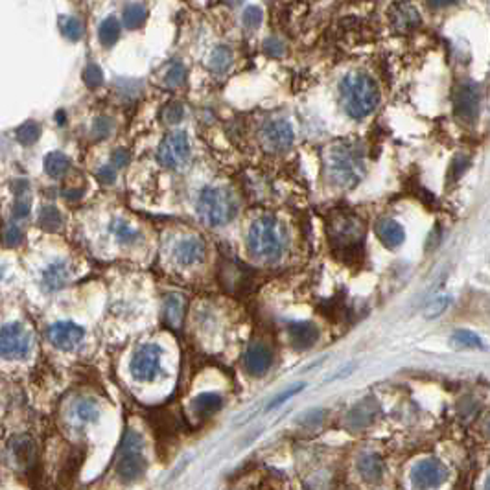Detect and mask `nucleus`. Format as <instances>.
Masks as SVG:
<instances>
[{
  "mask_svg": "<svg viewBox=\"0 0 490 490\" xmlns=\"http://www.w3.org/2000/svg\"><path fill=\"white\" fill-rule=\"evenodd\" d=\"M198 216L209 227L229 225L238 212V203L229 190L218 187H207L199 192Z\"/></svg>",
  "mask_w": 490,
  "mask_h": 490,
  "instance_id": "nucleus-5",
  "label": "nucleus"
},
{
  "mask_svg": "<svg viewBox=\"0 0 490 490\" xmlns=\"http://www.w3.org/2000/svg\"><path fill=\"white\" fill-rule=\"evenodd\" d=\"M232 63V52L227 46H216L212 55H210V70L214 74H225Z\"/></svg>",
  "mask_w": 490,
  "mask_h": 490,
  "instance_id": "nucleus-31",
  "label": "nucleus"
},
{
  "mask_svg": "<svg viewBox=\"0 0 490 490\" xmlns=\"http://www.w3.org/2000/svg\"><path fill=\"white\" fill-rule=\"evenodd\" d=\"M288 336L293 348L306 350L319 339V328L312 321H293L288 325Z\"/></svg>",
  "mask_w": 490,
  "mask_h": 490,
  "instance_id": "nucleus-15",
  "label": "nucleus"
},
{
  "mask_svg": "<svg viewBox=\"0 0 490 490\" xmlns=\"http://www.w3.org/2000/svg\"><path fill=\"white\" fill-rule=\"evenodd\" d=\"M389 17H391L393 28L400 33H409L413 32L415 28L420 24V15L417 8L406 2H398L393 4L389 10Z\"/></svg>",
  "mask_w": 490,
  "mask_h": 490,
  "instance_id": "nucleus-16",
  "label": "nucleus"
},
{
  "mask_svg": "<svg viewBox=\"0 0 490 490\" xmlns=\"http://www.w3.org/2000/svg\"><path fill=\"white\" fill-rule=\"evenodd\" d=\"M339 98L345 113L354 120H364L380 104V91L369 74L350 72L339 83Z\"/></svg>",
  "mask_w": 490,
  "mask_h": 490,
  "instance_id": "nucleus-1",
  "label": "nucleus"
},
{
  "mask_svg": "<svg viewBox=\"0 0 490 490\" xmlns=\"http://www.w3.org/2000/svg\"><path fill=\"white\" fill-rule=\"evenodd\" d=\"M376 236L380 240L387 249H397L400 247L406 240V231L404 227L398 223L397 220H391V218H381V220L376 221L375 225Z\"/></svg>",
  "mask_w": 490,
  "mask_h": 490,
  "instance_id": "nucleus-18",
  "label": "nucleus"
},
{
  "mask_svg": "<svg viewBox=\"0 0 490 490\" xmlns=\"http://www.w3.org/2000/svg\"><path fill=\"white\" fill-rule=\"evenodd\" d=\"M39 135H41V129H39V126L35 124V122H26V124H22L15 133L17 140H19L22 146H32L33 142H37Z\"/></svg>",
  "mask_w": 490,
  "mask_h": 490,
  "instance_id": "nucleus-35",
  "label": "nucleus"
},
{
  "mask_svg": "<svg viewBox=\"0 0 490 490\" xmlns=\"http://www.w3.org/2000/svg\"><path fill=\"white\" fill-rule=\"evenodd\" d=\"M13 214L17 218H26L30 214V199L28 198H17L13 203Z\"/></svg>",
  "mask_w": 490,
  "mask_h": 490,
  "instance_id": "nucleus-45",
  "label": "nucleus"
},
{
  "mask_svg": "<svg viewBox=\"0 0 490 490\" xmlns=\"http://www.w3.org/2000/svg\"><path fill=\"white\" fill-rule=\"evenodd\" d=\"M452 303V299L450 297H439L435 299L433 303L428 306V310H426V317H430V319H433V317H439V315L444 312V310L448 308V304Z\"/></svg>",
  "mask_w": 490,
  "mask_h": 490,
  "instance_id": "nucleus-40",
  "label": "nucleus"
},
{
  "mask_svg": "<svg viewBox=\"0 0 490 490\" xmlns=\"http://www.w3.org/2000/svg\"><path fill=\"white\" fill-rule=\"evenodd\" d=\"M487 433H489V435H490V420H489V422H487Z\"/></svg>",
  "mask_w": 490,
  "mask_h": 490,
  "instance_id": "nucleus-48",
  "label": "nucleus"
},
{
  "mask_svg": "<svg viewBox=\"0 0 490 490\" xmlns=\"http://www.w3.org/2000/svg\"><path fill=\"white\" fill-rule=\"evenodd\" d=\"M98 179L100 182H104V185H113L116 179L115 168H113V166H104V168L98 171Z\"/></svg>",
  "mask_w": 490,
  "mask_h": 490,
  "instance_id": "nucleus-46",
  "label": "nucleus"
},
{
  "mask_svg": "<svg viewBox=\"0 0 490 490\" xmlns=\"http://www.w3.org/2000/svg\"><path fill=\"white\" fill-rule=\"evenodd\" d=\"M74 417L83 424H93L100 419V408L98 404L91 400V398H79L74 404Z\"/></svg>",
  "mask_w": 490,
  "mask_h": 490,
  "instance_id": "nucleus-26",
  "label": "nucleus"
},
{
  "mask_svg": "<svg viewBox=\"0 0 490 490\" xmlns=\"http://www.w3.org/2000/svg\"><path fill=\"white\" fill-rule=\"evenodd\" d=\"M284 52H286V48H284V43H282L281 39L270 37L264 43V54L270 55V57H275V59L276 57H282Z\"/></svg>",
  "mask_w": 490,
  "mask_h": 490,
  "instance_id": "nucleus-39",
  "label": "nucleus"
},
{
  "mask_svg": "<svg viewBox=\"0 0 490 490\" xmlns=\"http://www.w3.org/2000/svg\"><path fill=\"white\" fill-rule=\"evenodd\" d=\"M223 406V398L218 393H201L194 398L192 409L198 417H212Z\"/></svg>",
  "mask_w": 490,
  "mask_h": 490,
  "instance_id": "nucleus-22",
  "label": "nucleus"
},
{
  "mask_svg": "<svg viewBox=\"0 0 490 490\" xmlns=\"http://www.w3.org/2000/svg\"><path fill=\"white\" fill-rule=\"evenodd\" d=\"M160 358L162 350L157 345H142L137 348V352L131 358V376L138 381H153L160 370Z\"/></svg>",
  "mask_w": 490,
  "mask_h": 490,
  "instance_id": "nucleus-10",
  "label": "nucleus"
},
{
  "mask_svg": "<svg viewBox=\"0 0 490 490\" xmlns=\"http://www.w3.org/2000/svg\"><path fill=\"white\" fill-rule=\"evenodd\" d=\"M376 406L375 402L370 400H365V402L358 404L356 408L350 409V413L347 417V424L348 428H354V430H361L365 426H369L376 417Z\"/></svg>",
  "mask_w": 490,
  "mask_h": 490,
  "instance_id": "nucleus-21",
  "label": "nucleus"
},
{
  "mask_svg": "<svg viewBox=\"0 0 490 490\" xmlns=\"http://www.w3.org/2000/svg\"><path fill=\"white\" fill-rule=\"evenodd\" d=\"M39 225L43 227L44 231H59L61 227H63V216H61V212L55 209L54 205H44L39 210Z\"/></svg>",
  "mask_w": 490,
  "mask_h": 490,
  "instance_id": "nucleus-30",
  "label": "nucleus"
},
{
  "mask_svg": "<svg viewBox=\"0 0 490 490\" xmlns=\"http://www.w3.org/2000/svg\"><path fill=\"white\" fill-rule=\"evenodd\" d=\"M243 365L251 376H264L273 365V350L264 343H253L245 350Z\"/></svg>",
  "mask_w": 490,
  "mask_h": 490,
  "instance_id": "nucleus-14",
  "label": "nucleus"
},
{
  "mask_svg": "<svg viewBox=\"0 0 490 490\" xmlns=\"http://www.w3.org/2000/svg\"><path fill=\"white\" fill-rule=\"evenodd\" d=\"M356 469H358L361 480L369 481V483H376L384 475V461L376 453H365V455L358 459Z\"/></svg>",
  "mask_w": 490,
  "mask_h": 490,
  "instance_id": "nucleus-20",
  "label": "nucleus"
},
{
  "mask_svg": "<svg viewBox=\"0 0 490 490\" xmlns=\"http://www.w3.org/2000/svg\"><path fill=\"white\" fill-rule=\"evenodd\" d=\"M109 231L118 242L126 243V245H131V243L138 242V238H140V232H138L137 229H133V227L124 220L111 221Z\"/></svg>",
  "mask_w": 490,
  "mask_h": 490,
  "instance_id": "nucleus-29",
  "label": "nucleus"
},
{
  "mask_svg": "<svg viewBox=\"0 0 490 490\" xmlns=\"http://www.w3.org/2000/svg\"><path fill=\"white\" fill-rule=\"evenodd\" d=\"M485 490H490V472H489V475H487V480H485Z\"/></svg>",
  "mask_w": 490,
  "mask_h": 490,
  "instance_id": "nucleus-47",
  "label": "nucleus"
},
{
  "mask_svg": "<svg viewBox=\"0 0 490 490\" xmlns=\"http://www.w3.org/2000/svg\"><path fill=\"white\" fill-rule=\"evenodd\" d=\"M59 30L68 41H79L83 35V26L77 17H61L59 19Z\"/></svg>",
  "mask_w": 490,
  "mask_h": 490,
  "instance_id": "nucleus-32",
  "label": "nucleus"
},
{
  "mask_svg": "<svg viewBox=\"0 0 490 490\" xmlns=\"http://www.w3.org/2000/svg\"><path fill=\"white\" fill-rule=\"evenodd\" d=\"M260 140L267 151L273 153H281L290 149L293 142H295V131L293 126L284 118H275V120L265 122L262 131H260Z\"/></svg>",
  "mask_w": 490,
  "mask_h": 490,
  "instance_id": "nucleus-11",
  "label": "nucleus"
},
{
  "mask_svg": "<svg viewBox=\"0 0 490 490\" xmlns=\"http://www.w3.org/2000/svg\"><path fill=\"white\" fill-rule=\"evenodd\" d=\"M0 350L6 359H26L32 350V336L21 323H10L0 332Z\"/></svg>",
  "mask_w": 490,
  "mask_h": 490,
  "instance_id": "nucleus-8",
  "label": "nucleus"
},
{
  "mask_svg": "<svg viewBox=\"0 0 490 490\" xmlns=\"http://www.w3.org/2000/svg\"><path fill=\"white\" fill-rule=\"evenodd\" d=\"M247 247L254 258L275 262L288 249V229L275 216H262L247 234Z\"/></svg>",
  "mask_w": 490,
  "mask_h": 490,
  "instance_id": "nucleus-2",
  "label": "nucleus"
},
{
  "mask_svg": "<svg viewBox=\"0 0 490 490\" xmlns=\"http://www.w3.org/2000/svg\"><path fill=\"white\" fill-rule=\"evenodd\" d=\"M122 15H124V24L129 30H138L148 21V8L140 2H131V4H126Z\"/></svg>",
  "mask_w": 490,
  "mask_h": 490,
  "instance_id": "nucleus-25",
  "label": "nucleus"
},
{
  "mask_svg": "<svg viewBox=\"0 0 490 490\" xmlns=\"http://www.w3.org/2000/svg\"><path fill=\"white\" fill-rule=\"evenodd\" d=\"M44 170L52 179H61L70 170V159L63 151H50L44 157Z\"/></svg>",
  "mask_w": 490,
  "mask_h": 490,
  "instance_id": "nucleus-24",
  "label": "nucleus"
},
{
  "mask_svg": "<svg viewBox=\"0 0 490 490\" xmlns=\"http://www.w3.org/2000/svg\"><path fill=\"white\" fill-rule=\"evenodd\" d=\"M46 337L55 348L70 352V350H76L83 343L85 330L72 321H57V323L50 326Z\"/></svg>",
  "mask_w": 490,
  "mask_h": 490,
  "instance_id": "nucleus-13",
  "label": "nucleus"
},
{
  "mask_svg": "<svg viewBox=\"0 0 490 490\" xmlns=\"http://www.w3.org/2000/svg\"><path fill=\"white\" fill-rule=\"evenodd\" d=\"M303 389H304V384H297L295 387H290V389H286V391L281 393V395H276V398L270 404V406H267V409L279 408V406H282V404L286 402V400H290L292 397H295V395L303 391Z\"/></svg>",
  "mask_w": 490,
  "mask_h": 490,
  "instance_id": "nucleus-42",
  "label": "nucleus"
},
{
  "mask_svg": "<svg viewBox=\"0 0 490 490\" xmlns=\"http://www.w3.org/2000/svg\"><path fill=\"white\" fill-rule=\"evenodd\" d=\"M68 281V267L63 262H54L43 271V284L48 292L61 290Z\"/></svg>",
  "mask_w": 490,
  "mask_h": 490,
  "instance_id": "nucleus-23",
  "label": "nucleus"
},
{
  "mask_svg": "<svg viewBox=\"0 0 490 490\" xmlns=\"http://www.w3.org/2000/svg\"><path fill=\"white\" fill-rule=\"evenodd\" d=\"M262 17L264 15H262V10H260L258 6H249L243 11V24L249 30H256L262 24Z\"/></svg>",
  "mask_w": 490,
  "mask_h": 490,
  "instance_id": "nucleus-38",
  "label": "nucleus"
},
{
  "mask_svg": "<svg viewBox=\"0 0 490 490\" xmlns=\"http://www.w3.org/2000/svg\"><path fill=\"white\" fill-rule=\"evenodd\" d=\"M448 480V469L435 458L420 459L409 472V481L415 490H435Z\"/></svg>",
  "mask_w": 490,
  "mask_h": 490,
  "instance_id": "nucleus-7",
  "label": "nucleus"
},
{
  "mask_svg": "<svg viewBox=\"0 0 490 490\" xmlns=\"http://www.w3.org/2000/svg\"><path fill=\"white\" fill-rule=\"evenodd\" d=\"M481 107V88L475 83H463L455 91V100H453V111L459 120L464 124H474L478 120Z\"/></svg>",
  "mask_w": 490,
  "mask_h": 490,
  "instance_id": "nucleus-12",
  "label": "nucleus"
},
{
  "mask_svg": "<svg viewBox=\"0 0 490 490\" xmlns=\"http://www.w3.org/2000/svg\"><path fill=\"white\" fill-rule=\"evenodd\" d=\"M325 171L337 187L350 188L358 185L365 173L364 151L354 144H334L325 155Z\"/></svg>",
  "mask_w": 490,
  "mask_h": 490,
  "instance_id": "nucleus-4",
  "label": "nucleus"
},
{
  "mask_svg": "<svg viewBox=\"0 0 490 490\" xmlns=\"http://www.w3.org/2000/svg\"><path fill=\"white\" fill-rule=\"evenodd\" d=\"M120 22L116 21V17H107V19H104V21L100 22L98 26V39L100 43L104 44V46H113V44L118 41V37H120Z\"/></svg>",
  "mask_w": 490,
  "mask_h": 490,
  "instance_id": "nucleus-27",
  "label": "nucleus"
},
{
  "mask_svg": "<svg viewBox=\"0 0 490 490\" xmlns=\"http://www.w3.org/2000/svg\"><path fill=\"white\" fill-rule=\"evenodd\" d=\"M326 234L339 258H354V254L364 249L365 223L348 210H334L326 221Z\"/></svg>",
  "mask_w": 490,
  "mask_h": 490,
  "instance_id": "nucleus-3",
  "label": "nucleus"
},
{
  "mask_svg": "<svg viewBox=\"0 0 490 490\" xmlns=\"http://www.w3.org/2000/svg\"><path fill=\"white\" fill-rule=\"evenodd\" d=\"M173 256H176V262L181 267L196 265L205 258V243L196 236L182 238L181 242L176 245Z\"/></svg>",
  "mask_w": 490,
  "mask_h": 490,
  "instance_id": "nucleus-17",
  "label": "nucleus"
},
{
  "mask_svg": "<svg viewBox=\"0 0 490 490\" xmlns=\"http://www.w3.org/2000/svg\"><path fill=\"white\" fill-rule=\"evenodd\" d=\"M185 82H187V68L181 63H173L166 72L164 85L168 88H179L185 85Z\"/></svg>",
  "mask_w": 490,
  "mask_h": 490,
  "instance_id": "nucleus-34",
  "label": "nucleus"
},
{
  "mask_svg": "<svg viewBox=\"0 0 490 490\" xmlns=\"http://www.w3.org/2000/svg\"><path fill=\"white\" fill-rule=\"evenodd\" d=\"M188 157H190V142L185 131L168 133L157 149V159L166 168H181L182 164H187Z\"/></svg>",
  "mask_w": 490,
  "mask_h": 490,
  "instance_id": "nucleus-9",
  "label": "nucleus"
},
{
  "mask_svg": "<svg viewBox=\"0 0 490 490\" xmlns=\"http://www.w3.org/2000/svg\"><path fill=\"white\" fill-rule=\"evenodd\" d=\"M10 448V458L17 467L28 469L32 467L35 461V444L28 435H17L13 437L8 444Z\"/></svg>",
  "mask_w": 490,
  "mask_h": 490,
  "instance_id": "nucleus-19",
  "label": "nucleus"
},
{
  "mask_svg": "<svg viewBox=\"0 0 490 490\" xmlns=\"http://www.w3.org/2000/svg\"><path fill=\"white\" fill-rule=\"evenodd\" d=\"M129 151L127 149H122V148H118V149H115L113 151V155H111V162H113V168H124V166L129 162Z\"/></svg>",
  "mask_w": 490,
  "mask_h": 490,
  "instance_id": "nucleus-44",
  "label": "nucleus"
},
{
  "mask_svg": "<svg viewBox=\"0 0 490 490\" xmlns=\"http://www.w3.org/2000/svg\"><path fill=\"white\" fill-rule=\"evenodd\" d=\"M22 242V232L21 229L17 225H13V223H10V225H6V231H4V243L8 245V247H15V245H19V243Z\"/></svg>",
  "mask_w": 490,
  "mask_h": 490,
  "instance_id": "nucleus-41",
  "label": "nucleus"
},
{
  "mask_svg": "<svg viewBox=\"0 0 490 490\" xmlns=\"http://www.w3.org/2000/svg\"><path fill=\"white\" fill-rule=\"evenodd\" d=\"M452 343H453V347H458V348H483L485 347V345H483V341H481V337L470 330L455 332V334L452 336Z\"/></svg>",
  "mask_w": 490,
  "mask_h": 490,
  "instance_id": "nucleus-33",
  "label": "nucleus"
},
{
  "mask_svg": "<svg viewBox=\"0 0 490 490\" xmlns=\"http://www.w3.org/2000/svg\"><path fill=\"white\" fill-rule=\"evenodd\" d=\"M185 315V303L179 295H168L164 301V321L170 326H181Z\"/></svg>",
  "mask_w": 490,
  "mask_h": 490,
  "instance_id": "nucleus-28",
  "label": "nucleus"
},
{
  "mask_svg": "<svg viewBox=\"0 0 490 490\" xmlns=\"http://www.w3.org/2000/svg\"><path fill=\"white\" fill-rule=\"evenodd\" d=\"M83 82L88 88H98L104 83V72L98 65H87L83 70Z\"/></svg>",
  "mask_w": 490,
  "mask_h": 490,
  "instance_id": "nucleus-36",
  "label": "nucleus"
},
{
  "mask_svg": "<svg viewBox=\"0 0 490 490\" xmlns=\"http://www.w3.org/2000/svg\"><path fill=\"white\" fill-rule=\"evenodd\" d=\"M182 116H185V107H182V104H179V102H170L168 105H164V109H162V120L166 122V124H179V122L182 120Z\"/></svg>",
  "mask_w": 490,
  "mask_h": 490,
  "instance_id": "nucleus-37",
  "label": "nucleus"
},
{
  "mask_svg": "<svg viewBox=\"0 0 490 490\" xmlns=\"http://www.w3.org/2000/svg\"><path fill=\"white\" fill-rule=\"evenodd\" d=\"M111 127H113V122H111V118H107V116H98V118L94 120L93 131L98 138H105L107 135H109Z\"/></svg>",
  "mask_w": 490,
  "mask_h": 490,
  "instance_id": "nucleus-43",
  "label": "nucleus"
},
{
  "mask_svg": "<svg viewBox=\"0 0 490 490\" xmlns=\"http://www.w3.org/2000/svg\"><path fill=\"white\" fill-rule=\"evenodd\" d=\"M148 470V461L142 453V437L135 430H129L122 441L120 458L116 461V474L122 481H138Z\"/></svg>",
  "mask_w": 490,
  "mask_h": 490,
  "instance_id": "nucleus-6",
  "label": "nucleus"
}]
</instances>
